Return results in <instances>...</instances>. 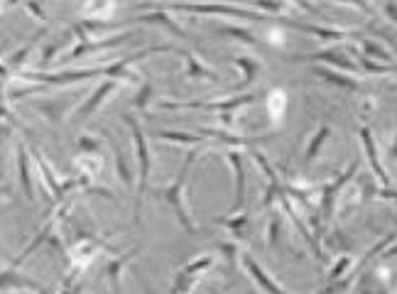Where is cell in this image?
<instances>
[{"instance_id": "cell-1", "label": "cell", "mask_w": 397, "mask_h": 294, "mask_svg": "<svg viewBox=\"0 0 397 294\" xmlns=\"http://www.w3.org/2000/svg\"><path fill=\"white\" fill-rule=\"evenodd\" d=\"M192 165H194V152H189L184 157V165L179 170V176H177L175 182L170 187L164 189V201L170 204V209L175 211L177 221L189 235L196 233V224H194V216L189 211V172H192Z\"/></svg>"}, {"instance_id": "cell-2", "label": "cell", "mask_w": 397, "mask_h": 294, "mask_svg": "<svg viewBox=\"0 0 397 294\" xmlns=\"http://www.w3.org/2000/svg\"><path fill=\"white\" fill-rule=\"evenodd\" d=\"M125 125L130 128V135H133V147H135V159H138V194H135V224L140 221V211H142V199L147 194V184H150V142H147V135L142 133L140 123L135 120L133 116H123Z\"/></svg>"}, {"instance_id": "cell-3", "label": "cell", "mask_w": 397, "mask_h": 294, "mask_svg": "<svg viewBox=\"0 0 397 294\" xmlns=\"http://www.w3.org/2000/svg\"><path fill=\"white\" fill-rule=\"evenodd\" d=\"M226 157H228V162H231V167H233V174H235V199H233V206L228 209L226 216H233V213L246 211L248 172H246V159H243V155H240V152H235V150H228Z\"/></svg>"}, {"instance_id": "cell-4", "label": "cell", "mask_w": 397, "mask_h": 294, "mask_svg": "<svg viewBox=\"0 0 397 294\" xmlns=\"http://www.w3.org/2000/svg\"><path fill=\"white\" fill-rule=\"evenodd\" d=\"M356 172H358V162H350V165L339 174V179H336V182H331V184H326V187H324V191H322V216H324V221H331L333 211H336V201H339V194L344 191L346 184H348L350 179L356 176Z\"/></svg>"}, {"instance_id": "cell-5", "label": "cell", "mask_w": 397, "mask_h": 294, "mask_svg": "<svg viewBox=\"0 0 397 294\" xmlns=\"http://www.w3.org/2000/svg\"><path fill=\"white\" fill-rule=\"evenodd\" d=\"M175 10L184 12H198V15H231V18H248V20H265V15L253 10H243V8L233 5H204V3H177L172 5Z\"/></svg>"}, {"instance_id": "cell-6", "label": "cell", "mask_w": 397, "mask_h": 294, "mask_svg": "<svg viewBox=\"0 0 397 294\" xmlns=\"http://www.w3.org/2000/svg\"><path fill=\"white\" fill-rule=\"evenodd\" d=\"M292 62H324V64H331L341 71H356V62L346 54V49L341 47H331V49H324V52H316V54H297V57H290Z\"/></svg>"}, {"instance_id": "cell-7", "label": "cell", "mask_w": 397, "mask_h": 294, "mask_svg": "<svg viewBox=\"0 0 397 294\" xmlns=\"http://www.w3.org/2000/svg\"><path fill=\"white\" fill-rule=\"evenodd\" d=\"M240 263H243V267L248 270V275L255 280V284H260V289H263L265 294H290V292H285V289L280 287L277 280H272V277L263 270V265L257 263L251 253H240Z\"/></svg>"}, {"instance_id": "cell-8", "label": "cell", "mask_w": 397, "mask_h": 294, "mask_svg": "<svg viewBox=\"0 0 397 294\" xmlns=\"http://www.w3.org/2000/svg\"><path fill=\"white\" fill-rule=\"evenodd\" d=\"M116 88H120V86H118L116 79H105V81H101V83H99V88H96L94 94L88 96V101L81 106V111L76 113V120L81 123V120H86V118L94 116V113L99 111L101 106H103V101L108 98V96H111L113 91H116Z\"/></svg>"}, {"instance_id": "cell-9", "label": "cell", "mask_w": 397, "mask_h": 294, "mask_svg": "<svg viewBox=\"0 0 397 294\" xmlns=\"http://www.w3.org/2000/svg\"><path fill=\"white\" fill-rule=\"evenodd\" d=\"M361 142H363V147H366V155H368L370 167H373L375 176H378L380 182H383V187H390V176H387L383 162H380L378 145H375V137H373V133H370V128H361Z\"/></svg>"}, {"instance_id": "cell-10", "label": "cell", "mask_w": 397, "mask_h": 294, "mask_svg": "<svg viewBox=\"0 0 397 294\" xmlns=\"http://www.w3.org/2000/svg\"><path fill=\"white\" fill-rule=\"evenodd\" d=\"M0 289L3 292H20V289H27V292H44L40 282L29 280V277L20 275L15 270H5L0 272Z\"/></svg>"}, {"instance_id": "cell-11", "label": "cell", "mask_w": 397, "mask_h": 294, "mask_svg": "<svg viewBox=\"0 0 397 294\" xmlns=\"http://www.w3.org/2000/svg\"><path fill=\"white\" fill-rule=\"evenodd\" d=\"M135 32L130 29V32H123V35H118V37H111V40H101V42H81V44H76L74 52H69L64 59H76V57H81V54H88V52H96V49H108V47H120L125 40H130Z\"/></svg>"}, {"instance_id": "cell-12", "label": "cell", "mask_w": 397, "mask_h": 294, "mask_svg": "<svg viewBox=\"0 0 397 294\" xmlns=\"http://www.w3.org/2000/svg\"><path fill=\"white\" fill-rule=\"evenodd\" d=\"M135 23H145V25H159V27L170 29L172 35L181 37V40H187V32L179 27V25L175 23V20L170 18V10H152V12H145V15H138L135 18Z\"/></svg>"}, {"instance_id": "cell-13", "label": "cell", "mask_w": 397, "mask_h": 294, "mask_svg": "<svg viewBox=\"0 0 397 294\" xmlns=\"http://www.w3.org/2000/svg\"><path fill=\"white\" fill-rule=\"evenodd\" d=\"M235 66H238L240 71H243V81L235 83V94H243L248 86H253L257 79V74H260V69H263V64L257 62V59H251V57H238L235 59Z\"/></svg>"}, {"instance_id": "cell-14", "label": "cell", "mask_w": 397, "mask_h": 294, "mask_svg": "<svg viewBox=\"0 0 397 294\" xmlns=\"http://www.w3.org/2000/svg\"><path fill=\"white\" fill-rule=\"evenodd\" d=\"M18 176H20V187H23L25 196L29 201H35V189H32V176H29V157L25 145H18Z\"/></svg>"}, {"instance_id": "cell-15", "label": "cell", "mask_w": 397, "mask_h": 294, "mask_svg": "<svg viewBox=\"0 0 397 294\" xmlns=\"http://www.w3.org/2000/svg\"><path fill=\"white\" fill-rule=\"evenodd\" d=\"M294 29H304L309 35L319 37V40H346V37H353L356 32L350 29H329V27H319V25H302V23H292Z\"/></svg>"}, {"instance_id": "cell-16", "label": "cell", "mask_w": 397, "mask_h": 294, "mask_svg": "<svg viewBox=\"0 0 397 294\" xmlns=\"http://www.w3.org/2000/svg\"><path fill=\"white\" fill-rule=\"evenodd\" d=\"M155 140H170L177 142V145H201L206 137L198 135V133H181V130H157Z\"/></svg>"}, {"instance_id": "cell-17", "label": "cell", "mask_w": 397, "mask_h": 294, "mask_svg": "<svg viewBox=\"0 0 397 294\" xmlns=\"http://www.w3.org/2000/svg\"><path fill=\"white\" fill-rule=\"evenodd\" d=\"M319 79H324V81L333 83V86H339L344 88V91H356L358 88V81L356 79H350V77H344V74H339V71H331L326 69V66H316V69H311Z\"/></svg>"}, {"instance_id": "cell-18", "label": "cell", "mask_w": 397, "mask_h": 294, "mask_svg": "<svg viewBox=\"0 0 397 294\" xmlns=\"http://www.w3.org/2000/svg\"><path fill=\"white\" fill-rule=\"evenodd\" d=\"M329 137H331V128H329V125H322V128L316 130V135L311 137L309 145H307V150H304V162H307V165H309L316 155L322 152V145L329 140Z\"/></svg>"}, {"instance_id": "cell-19", "label": "cell", "mask_w": 397, "mask_h": 294, "mask_svg": "<svg viewBox=\"0 0 397 294\" xmlns=\"http://www.w3.org/2000/svg\"><path fill=\"white\" fill-rule=\"evenodd\" d=\"M116 174L128 189L133 187V167H130V159L125 157V152L120 150V145H116Z\"/></svg>"}, {"instance_id": "cell-20", "label": "cell", "mask_w": 397, "mask_h": 294, "mask_svg": "<svg viewBox=\"0 0 397 294\" xmlns=\"http://www.w3.org/2000/svg\"><path fill=\"white\" fill-rule=\"evenodd\" d=\"M248 213L246 211H240V213H233V216H223V218H218V224L223 226L226 230H231V233L235 235V238H240L243 235V230L248 228Z\"/></svg>"}, {"instance_id": "cell-21", "label": "cell", "mask_w": 397, "mask_h": 294, "mask_svg": "<svg viewBox=\"0 0 397 294\" xmlns=\"http://www.w3.org/2000/svg\"><path fill=\"white\" fill-rule=\"evenodd\" d=\"M187 74L192 79H211V81H216L218 79L209 66H204L198 59H194V57H187Z\"/></svg>"}, {"instance_id": "cell-22", "label": "cell", "mask_w": 397, "mask_h": 294, "mask_svg": "<svg viewBox=\"0 0 397 294\" xmlns=\"http://www.w3.org/2000/svg\"><path fill=\"white\" fill-rule=\"evenodd\" d=\"M133 255H135V253L123 255V258H118L116 263H111V267H108V280H111L113 292H116V294H120V272H123L125 263H128V260L133 258Z\"/></svg>"}, {"instance_id": "cell-23", "label": "cell", "mask_w": 397, "mask_h": 294, "mask_svg": "<svg viewBox=\"0 0 397 294\" xmlns=\"http://www.w3.org/2000/svg\"><path fill=\"white\" fill-rule=\"evenodd\" d=\"M49 233H52V224H47V226H44V228H42V233H40V235H35V238H32V243H29V245L25 248V253H20V258L15 260V263H12V265H20L25 258H27V255L35 253L37 248H40L42 243H44V241H47V238H49Z\"/></svg>"}, {"instance_id": "cell-24", "label": "cell", "mask_w": 397, "mask_h": 294, "mask_svg": "<svg viewBox=\"0 0 397 294\" xmlns=\"http://www.w3.org/2000/svg\"><path fill=\"white\" fill-rule=\"evenodd\" d=\"M280 243H282V218L272 213L270 226H268V245L270 248H280Z\"/></svg>"}, {"instance_id": "cell-25", "label": "cell", "mask_w": 397, "mask_h": 294, "mask_svg": "<svg viewBox=\"0 0 397 294\" xmlns=\"http://www.w3.org/2000/svg\"><path fill=\"white\" fill-rule=\"evenodd\" d=\"M350 265H353V260H350L348 255H341V258H339V263H336V267H333V270L329 272V284L341 282V275L350 270Z\"/></svg>"}, {"instance_id": "cell-26", "label": "cell", "mask_w": 397, "mask_h": 294, "mask_svg": "<svg viewBox=\"0 0 397 294\" xmlns=\"http://www.w3.org/2000/svg\"><path fill=\"white\" fill-rule=\"evenodd\" d=\"M363 47H366V54L363 57H378V59H385V62H390L392 59V54L390 52H385V47H380L378 42H373V40H363Z\"/></svg>"}, {"instance_id": "cell-27", "label": "cell", "mask_w": 397, "mask_h": 294, "mask_svg": "<svg viewBox=\"0 0 397 294\" xmlns=\"http://www.w3.org/2000/svg\"><path fill=\"white\" fill-rule=\"evenodd\" d=\"M223 35H231V37H238V40L248 42V44H257V37L251 35V32H246L243 27H223L221 29Z\"/></svg>"}, {"instance_id": "cell-28", "label": "cell", "mask_w": 397, "mask_h": 294, "mask_svg": "<svg viewBox=\"0 0 397 294\" xmlns=\"http://www.w3.org/2000/svg\"><path fill=\"white\" fill-rule=\"evenodd\" d=\"M152 98V86L150 83H142L140 91H138V96H135V108H140V111H145L147 108V101Z\"/></svg>"}, {"instance_id": "cell-29", "label": "cell", "mask_w": 397, "mask_h": 294, "mask_svg": "<svg viewBox=\"0 0 397 294\" xmlns=\"http://www.w3.org/2000/svg\"><path fill=\"white\" fill-rule=\"evenodd\" d=\"M361 64L366 66L368 71H373V74H392V66H380V64H375V62H370L368 57H361Z\"/></svg>"}, {"instance_id": "cell-30", "label": "cell", "mask_w": 397, "mask_h": 294, "mask_svg": "<svg viewBox=\"0 0 397 294\" xmlns=\"http://www.w3.org/2000/svg\"><path fill=\"white\" fill-rule=\"evenodd\" d=\"M255 5L257 8H268L270 12H280L282 8H287V5H282V3H265V0H257Z\"/></svg>"}]
</instances>
